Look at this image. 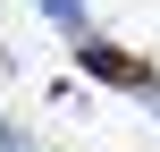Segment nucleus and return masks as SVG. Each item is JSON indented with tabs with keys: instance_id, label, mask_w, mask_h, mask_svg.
I'll return each instance as SVG.
<instances>
[{
	"instance_id": "f257e3e1",
	"label": "nucleus",
	"mask_w": 160,
	"mask_h": 152,
	"mask_svg": "<svg viewBox=\"0 0 160 152\" xmlns=\"http://www.w3.org/2000/svg\"><path fill=\"white\" fill-rule=\"evenodd\" d=\"M84 68L110 76V85H152V68H143V59H118V51H84Z\"/></svg>"
}]
</instances>
